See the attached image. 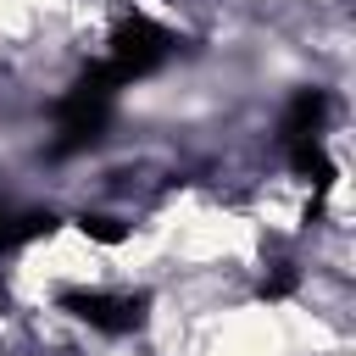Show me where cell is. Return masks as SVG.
Instances as JSON below:
<instances>
[{"mask_svg":"<svg viewBox=\"0 0 356 356\" xmlns=\"http://www.w3.org/2000/svg\"><path fill=\"white\" fill-rule=\"evenodd\" d=\"M289 289H295V273H289V267H284V273H273V278H261V295H267V300H284Z\"/></svg>","mask_w":356,"mask_h":356,"instance_id":"cell-7","label":"cell"},{"mask_svg":"<svg viewBox=\"0 0 356 356\" xmlns=\"http://www.w3.org/2000/svg\"><path fill=\"white\" fill-rule=\"evenodd\" d=\"M167 56H172V33H167V28H156L150 17H122V22L111 28V50H106V61H95V72H100L111 89H122V83L156 72Z\"/></svg>","mask_w":356,"mask_h":356,"instance_id":"cell-1","label":"cell"},{"mask_svg":"<svg viewBox=\"0 0 356 356\" xmlns=\"http://www.w3.org/2000/svg\"><path fill=\"white\" fill-rule=\"evenodd\" d=\"M284 150H289V167H295L300 178H312L317 189H328V178H334V161H328L323 139H289Z\"/></svg>","mask_w":356,"mask_h":356,"instance_id":"cell-5","label":"cell"},{"mask_svg":"<svg viewBox=\"0 0 356 356\" xmlns=\"http://www.w3.org/2000/svg\"><path fill=\"white\" fill-rule=\"evenodd\" d=\"M56 306L78 323H89L95 334H134L150 312V295H134V289H61Z\"/></svg>","mask_w":356,"mask_h":356,"instance_id":"cell-2","label":"cell"},{"mask_svg":"<svg viewBox=\"0 0 356 356\" xmlns=\"http://www.w3.org/2000/svg\"><path fill=\"white\" fill-rule=\"evenodd\" d=\"M323 117H328V95H323V89H300V95L289 100L284 122H278V139H284V145H289V139H317V134H323Z\"/></svg>","mask_w":356,"mask_h":356,"instance_id":"cell-3","label":"cell"},{"mask_svg":"<svg viewBox=\"0 0 356 356\" xmlns=\"http://www.w3.org/2000/svg\"><path fill=\"white\" fill-rule=\"evenodd\" d=\"M50 228H56L50 211H11V206H0V256L28 245V239H39V234H50Z\"/></svg>","mask_w":356,"mask_h":356,"instance_id":"cell-4","label":"cell"},{"mask_svg":"<svg viewBox=\"0 0 356 356\" xmlns=\"http://www.w3.org/2000/svg\"><path fill=\"white\" fill-rule=\"evenodd\" d=\"M78 228H83L89 239H100V245H122V239H128V222H117V217H106V211H83Z\"/></svg>","mask_w":356,"mask_h":356,"instance_id":"cell-6","label":"cell"}]
</instances>
